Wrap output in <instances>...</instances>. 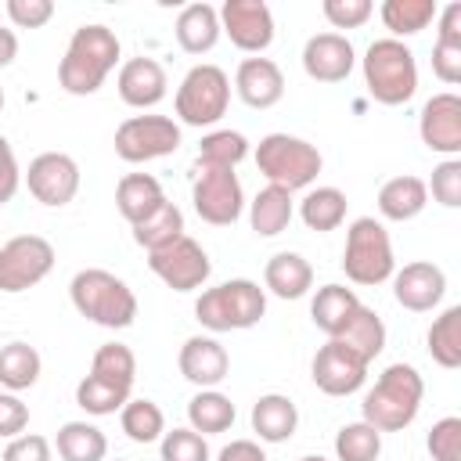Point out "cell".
Masks as SVG:
<instances>
[{"label":"cell","mask_w":461,"mask_h":461,"mask_svg":"<svg viewBox=\"0 0 461 461\" xmlns=\"http://www.w3.org/2000/svg\"><path fill=\"white\" fill-rule=\"evenodd\" d=\"M342 346H349L357 357H364L367 364L385 349V324H382V317L371 310V306H364L360 303V310L353 313V321L335 335Z\"/></svg>","instance_id":"cell-33"},{"label":"cell","mask_w":461,"mask_h":461,"mask_svg":"<svg viewBox=\"0 0 461 461\" xmlns=\"http://www.w3.org/2000/svg\"><path fill=\"white\" fill-rule=\"evenodd\" d=\"M18 184H22V169H18L14 148L7 137H0V205H7L18 194Z\"/></svg>","instance_id":"cell-50"},{"label":"cell","mask_w":461,"mask_h":461,"mask_svg":"<svg viewBox=\"0 0 461 461\" xmlns=\"http://www.w3.org/2000/svg\"><path fill=\"white\" fill-rule=\"evenodd\" d=\"M342 270L353 285L375 288L393 277L396 259H393V241L382 220L375 216H357L346 230V249H342Z\"/></svg>","instance_id":"cell-6"},{"label":"cell","mask_w":461,"mask_h":461,"mask_svg":"<svg viewBox=\"0 0 461 461\" xmlns=\"http://www.w3.org/2000/svg\"><path fill=\"white\" fill-rule=\"evenodd\" d=\"M256 166L259 173L267 176V184L274 187H285V191H299V187H310L324 166L321 151L303 140V137H292V133H267L259 144H256Z\"/></svg>","instance_id":"cell-7"},{"label":"cell","mask_w":461,"mask_h":461,"mask_svg":"<svg viewBox=\"0 0 461 461\" xmlns=\"http://www.w3.org/2000/svg\"><path fill=\"white\" fill-rule=\"evenodd\" d=\"M162 202H166V191L151 173H126L115 184V205H119V212L130 227L140 223L144 216H151Z\"/></svg>","instance_id":"cell-26"},{"label":"cell","mask_w":461,"mask_h":461,"mask_svg":"<svg viewBox=\"0 0 461 461\" xmlns=\"http://www.w3.org/2000/svg\"><path fill=\"white\" fill-rule=\"evenodd\" d=\"M234 403L230 396H223L220 389H198L187 403V421L194 432L202 436H216V432H227L234 425Z\"/></svg>","instance_id":"cell-30"},{"label":"cell","mask_w":461,"mask_h":461,"mask_svg":"<svg viewBox=\"0 0 461 461\" xmlns=\"http://www.w3.org/2000/svg\"><path fill=\"white\" fill-rule=\"evenodd\" d=\"M432 461H461V418L450 414V418H439L425 439Z\"/></svg>","instance_id":"cell-43"},{"label":"cell","mask_w":461,"mask_h":461,"mask_svg":"<svg viewBox=\"0 0 461 461\" xmlns=\"http://www.w3.org/2000/svg\"><path fill=\"white\" fill-rule=\"evenodd\" d=\"M421 396H425V382L418 375V367L411 364H389L375 385L364 393L360 403V421L375 425L378 432H400L407 429L418 411H421Z\"/></svg>","instance_id":"cell-2"},{"label":"cell","mask_w":461,"mask_h":461,"mask_svg":"<svg viewBox=\"0 0 461 461\" xmlns=\"http://www.w3.org/2000/svg\"><path fill=\"white\" fill-rule=\"evenodd\" d=\"M7 18L18 29H43L54 18V0H7Z\"/></svg>","instance_id":"cell-46"},{"label":"cell","mask_w":461,"mask_h":461,"mask_svg":"<svg viewBox=\"0 0 461 461\" xmlns=\"http://www.w3.org/2000/svg\"><path fill=\"white\" fill-rule=\"evenodd\" d=\"M364 83H367V94L385 104V108H400L414 97L418 90V61H414V50L403 43V40H375L367 50H364Z\"/></svg>","instance_id":"cell-4"},{"label":"cell","mask_w":461,"mask_h":461,"mask_svg":"<svg viewBox=\"0 0 461 461\" xmlns=\"http://www.w3.org/2000/svg\"><path fill=\"white\" fill-rule=\"evenodd\" d=\"M234 90L249 108H274L285 97V72L270 58H245L234 72Z\"/></svg>","instance_id":"cell-20"},{"label":"cell","mask_w":461,"mask_h":461,"mask_svg":"<svg viewBox=\"0 0 461 461\" xmlns=\"http://www.w3.org/2000/svg\"><path fill=\"white\" fill-rule=\"evenodd\" d=\"M367 367H371V364H367L364 357H357L349 346H342L339 339H328V342L317 349L313 364H310V378H313V385H317L321 393H328V396H349V393H357V389L364 385Z\"/></svg>","instance_id":"cell-15"},{"label":"cell","mask_w":461,"mask_h":461,"mask_svg":"<svg viewBox=\"0 0 461 461\" xmlns=\"http://www.w3.org/2000/svg\"><path fill=\"white\" fill-rule=\"evenodd\" d=\"M357 310H360V299H357V292L346 288V285H324V288H317V295H313V303H310V317H313V324H317L328 339H335V335L353 321Z\"/></svg>","instance_id":"cell-27"},{"label":"cell","mask_w":461,"mask_h":461,"mask_svg":"<svg viewBox=\"0 0 461 461\" xmlns=\"http://www.w3.org/2000/svg\"><path fill=\"white\" fill-rule=\"evenodd\" d=\"M176 367L180 375L198 385V389H216L227 371H230V357L227 349L212 339V335H191L184 346H180V357H176Z\"/></svg>","instance_id":"cell-19"},{"label":"cell","mask_w":461,"mask_h":461,"mask_svg":"<svg viewBox=\"0 0 461 461\" xmlns=\"http://www.w3.org/2000/svg\"><path fill=\"white\" fill-rule=\"evenodd\" d=\"M249 421H252V432L263 443H285L299 429V411L285 393H267V396H259L252 403Z\"/></svg>","instance_id":"cell-22"},{"label":"cell","mask_w":461,"mask_h":461,"mask_svg":"<svg viewBox=\"0 0 461 461\" xmlns=\"http://www.w3.org/2000/svg\"><path fill=\"white\" fill-rule=\"evenodd\" d=\"M180 148V126L169 115H130L115 130V155L122 162L166 158Z\"/></svg>","instance_id":"cell-11"},{"label":"cell","mask_w":461,"mask_h":461,"mask_svg":"<svg viewBox=\"0 0 461 461\" xmlns=\"http://www.w3.org/2000/svg\"><path fill=\"white\" fill-rule=\"evenodd\" d=\"M126 400H130L126 389H115V385H108V382H97L94 375H86V378L76 385V403H79L86 414H94V418H104V414L122 411Z\"/></svg>","instance_id":"cell-41"},{"label":"cell","mask_w":461,"mask_h":461,"mask_svg":"<svg viewBox=\"0 0 461 461\" xmlns=\"http://www.w3.org/2000/svg\"><path fill=\"white\" fill-rule=\"evenodd\" d=\"M382 432L367 421H349L335 432V457L339 461H378Z\"/></svg>","instance_id":"cell-40"},{"label":"cell","mask_w":461,"mask_h":461,"mask_svg":"<svg viewBox=\"0 0 461 461\" xmlns=\"http://www.w3.org/2000/svg\"><path fill=\"white\" fill-rule=\"evenodd\" d=\"M40 371H43V360H40L36 346H29V342H7V346H0V385L7 393L32 389L40 382Z\"/></svg>","instance_id":"cell-29"},{"label":"cell","mask_w":461,"mask_h":461,"mask_svg":"<svg viewBox=\"0 0 461 461\" xmlns=\"http://www.w3.org/2000/svg\"><path fill=\"white\" fill-rule=\"evenodd\" d=\"M191 202L194 212L212 223V227H230L241 209H245V191L234 169H212V166H194L191 180Z\"/></svg>","instance_id":"cell-10"},{"label":"cell","mask_w":461,"mask_h":461,"mask_svg":"<svg viewBox=\"0 0 461 461\" xmlns=\"http://www.w3.org/2000/svg\"><path fill=\"white\" fill-rule=\"evenodd\" d=\"M216 461H267V454H263V447L256 439H230L216 454Z\"/></svg>","instance_id":"cell-51"},{"label":"cell","mask_w":461,"mask_h":461,"mask_svg":"<svg viewBox=\"0 0 461 461\" xmlns=\"http://www.w3.org/2000/svg\"><path fill=\"white\" fill-rule=\"evenodd\" d=\"M292 216H295L292 191L274 187V184H267V187L252 198V205H249V223H252V230H256L259 238L281 234V230L292 223Z\"/></svg>","instance_id":"cell-28"},{"label":"cell","mask_w":461,"mask_h":461,"mask_svg":"<svg viewBox=\"0 0 461 461\" xmlns=\"http://www.w3.org/2000/svg\"><path fill=\"white\" fill-rule=\"evenodd\" d=\"M0 461H50V443L36 432H22L4 447Z\"/></svg>","instance_id":"cell-49"},{"label":"cell","mask_w":461,"mask_h":461,"mask_svg":"<svg viewBox=\"0 0 461 461\" xmlns=\"http://www.w3.org/2000/svg\"><path fill=\"white\" fill-rule=\"evenodd\" d=\"M54 447H58L61 461H104V454H108L104 432L90 421H65L58 429Z\"/></svg>","instance_id":"cell-31"},{"label":"cell","mask_w":461,"mask_h":461,"mask_svg":"<svg viewBox=\"0 0 461 461\" xmlns=\"http://www.w3.org/2000/svg\"><path fill=\"white\" fill-rule=\"evenodd\" d=\"M180 234H184V212H180L169 198H166L151 216H144L140 223H133V241H137L140 249H148V252H155V249L176 241Z\"/></svg>","instance_id":"cell-38"},{"label":"cell","mask_w":461,"mask_h":461,"mask_svg":"<svg viewBox=\"0 0 461 461\" xmlns=\"http://www.w3.org/2000/svg\"><path fill=\"white\" fill-rule=\"evenodd\" d=\"M173 36L180 43L184 54H209L220 40V14L212 4H187L176 14Z\"/></svg>","instance_id":"cell-24"},{"label":"cell","mask_w":461,"mask_h":461,"mask_svg":"<svg viewBox=\"0 0 461 461\" xmlns=\"http://www.w3.org/2000/svg\"><path fill=\"white\" fill-rule=\"evenodd\" d=\"M425 342H429V357L439 367H447V371L461 367V306H447L432 321Z\"/></svg>","instance_id":"cell-34"},{"label":"cell","mask_w":461,"mask_h":461,"mask_svg":"<svg viewBox=\"0 0 461 461\" xmlns=\"http://www.w3.org/2000/svg\"><path fill=\"white\" fill-rule=\"evenodd\" d=\"M321 11L331 22V29H360L375 14V4L371 0H324Z\"/></svg>","instance_id":"cell-45"},{"label":"cell","mask_w":461,"mask_h":461,"mask_svg":"<svg viewBox=\"0 0 461 461\" xmlns=\"http://www.w3.org/2000/svg\"><path fill=\"white\" fill-rule=\"evenodd\" d=\"M119 461H122V457H119Z\"/></svg>","instance_id":"cell-56"},{"label":"cell","mask_w":461,"mask_h":461,"mask_svg":"<svg viewBox=\"0 0 461 461\" xmlns=\"http://www.w3.org/2000/svg\"><path fill=\"white\" fill-rule=\"evenodd\" d=\"M378 14H382V25L393 32V40H400V36L421 32L439 14V7L436 0H385Z\"/></svg>","instance_id":"cell-36"},{"label":"cell","mask_w":461,"mask_h":461,"mask_svg":"<svg viewBox=\"0 0 461 461\" xmlns=\"http://www.w3.org/2000/svg\"><path fill=\"white\" fill-rule=\"evenodd\" d=\"M346 205H349V202H346V194H342L339 187H313V191H306V198L299 202V216H303V223H306L310 230L328 234V230L342 227Z\"/></svg>","instance_id":"cell-32"},{"label":"cell","mask_w":461,"mask_h":461,"mask_svg":"<svg viewBox=\"0 0 461 461\" xmlns=\"http://www.w3.org/2000/svg\"><path fill=\"white\" fill-rule=\"evenodd\" d=\"M425 191H432V198L447 209L461 205V158H443L432 169V184H425Z\"/></svg>","instance_id":"cell-44"},{"label":"cell","mask_w":461,"mask_h":461,"mask_svg":"<svg viewBox=\"0 0 461 461\" xmlns=\"http://www.w3.org/2000/svg\"><path fill=\"white\" fill-rule=\"evenodd\" d=\"M148 267H151V274H155L166 288H173V292H194V288H202V285L209 281V274H212L209 252H205L194 238H187V234H180L176 241H169V245L148 252Z\"/></svg>","instance_id":"cell-12"},{"label":"cell","mask_w":461,"mask_h":461,"mask_svg":"<svg viewBox=\"0 0 461 461\" xmlns=\"http://www.w3.org/2000/svg\"><path fill=\"white\" fill-rule=\"evenodd\" d=\"M299 461H328V457H321V454H306V457H299Z\"/></svg>","instance_id":"cell-54"},{"label":"cell","mask_w":461,"mask_h":461,"mask_svg":"<svg viewBox=\"0 0 461 461\" xmlns=\"http://www.w3.org/2000/svg\"><path fill=\"white\" fill-rule=\"evenodd\" d=\"M90 375L97 382H108L115 389H133V378H137V357L130 346L122 342H104L94 349V360H90Z\"/></svg>","instance_id":"cell-35"},{"label":"cell","mask_w":461,"mask_h":461,"mask_svg":"<svg viewBox=\"0 0 461 461\" xmlns=\"http://www.w3.org/2000/svg\"><path fill=\"white\" fill-rule=\"evenodd\" d=\"M119 36L101 25V22H90V25H79L65 47V58L58 61V83L65 94L72 97H90L104 86L108 72L119 65Z\"/></svg>","instance_id":"cell-1"},{"label":"cell","mask_w":461,"mask_h":461,"mask_svg":"<svg viewBox=\"0 0 461 461\" xmlns=\"http://www.w3.org/2000/svg\"><path fill=\"white\" fill-rule=\"evenodd\" d=\"M68 299L76 306L79 317L101 324V328H130L133 317H137V295L133 288L115 277L112 270H101V267H86L79 270L72 281H68Z\"/></svg>","instance_id":"cell-3"},{"label":"cell","mask_w":461,"mask_h":461,"mask_svg":"<svg viewBox=\"0 0 461 461\" xmlns=\"http://www.w3.org/2000/svg\"><path fill=\"white\" fill-rule=\"evenodd\" d=\"M432 72H436V79L447 83V86L461 83V43L436 36V47H432Z\"/></svg>","instance_id":"cell-47"},{"label":"cell","mask_w":461,"mask_h":461,"mask_svg":"<svg viewBox=\"0 0 461 461\" xmlns=\"http://www.w3.org/2000/svg\"><path fill=\"white\" fill-rule=\"evenodd\" d=\"M0 112H4V86H0Z\"/></svg>","instance_id":"cell-55"},{"label":"cell","mask_w":461,"mask_h":461,"mask_svg":"<svg viewBox=\"0 0 461 461\" xmlns=\"http://www.w3.org/2000/svg\"><path fill=\"white\" fill-rule=\"evenodd\" d=\"M436 18H439V32H436V36H439V40H454V43H461V4H457V0L447 4Z\"/></svg>","instance_id":"cell-52"},{"label":"cell","mask_w":461,"mask_h":461,"mask_svg":"<svg viewBox=\"0 0 461 461\" xmlns=\"http://www.w3.org/2000/svg\"><path fill=\"white\" fill-rule=\"evenodd\" d=\"M443 292H447V274L429 259H414L393 270V295L411 313H429L432 306H439Z\"/></svg>","instance_id":"cell-17"},{"label":"cell","mask_w":461,"mask_h":461,"mask_svg":"<svg viewBox=\"0 0 461 461\" xmlns=\"http://www.w3.org/2000/svg\"><path fill=\"white\" fill-rule=\"evenodd\" d=\"M263 285L277 299H303L313 288V267L299 252H274L263 267Z\"/></svg>","instance_id":"cell-23"},{"label":"cell","mask_w":461,"mask_h":461,"mask_svg":"<svg viewBox=\"0 0 461 461\" xmlns=\"http://www.w3.org/2000/svg\"><path fill=\"white\" fill-rule=\"evenodd\" d=\"M18 58V36L11 29H0V68H7Z\"/></svg>","instance_id":"cell-53"},{"label":"cell","mask_w":461,"mask_h":461,"mask_svg":"<svg viewBox=\"0 0 461 461\" xmlns=\"http://www.w3.org/2000/svg\"><path fill=\"white\" fill-rule=\"evenodd\" d=\"M162 461H209V443L194 429L162 432Z\"/></svg>","instance_id":"cell-42"},{"label":"cell","mask_w":461,"mask_h":461,"mask_svg":"<svg viewBox=\"0 0 461 461\" xmlns=\"http://www.w3.org/2000/svg\"><path fill=\"white\" fill-rule=\"evenodd\" d=\"M418 133H421V144L429 151H439L447 158H457L461 155V97L454 90L432 94L421 104Z\"/></svg>","instance_id":"cell-16"},{"label":"cell","mask_w":461,"mask_h":461,"mask_svg":"<svg viewBox=\"0 0 461 461\" xmlns=\"http://www.w3.org/2000/svg\"><path fill=\"white\" fill-rule=\"evenodd\" d=\"M357 65V50L342 32H317L303 47V72L317 83H342Z\"/></svg>","instance_id":"cell-18"},{"label":"cell","mask_w":461,"mask_h":461,"mask_svg":"<svg viewBox=\"0 0 461 461\" xmlns=\"http://www.w3.org/2000/svg\"><path fill=\"white\" fill-rule=\"evenodd\" d=\"M249 155V140L238 130H212L198 144V162L194 166H212V169H234Z\"/></svg>","instance_id":"cell-39"},{"label":"cell","mask_w":461,"mask_h":461,"mask_svg":"<svg viewBox=\"0 0 461 461\" xmlns=\"http://www.w3.org/2000/svg\"><path fill=\"white\" fill-rule=\"evenodd\" d=\"M216 14H220V32H227L238 50L259 58L274 43V14L263 0H227Z\"/></svg>","instance_id":"cell-14"},{"label":"cell","mask_w":461,"mask_h":461,"mask_svg":"<svg viewBox=\"0 0 461 461\" xmlns=\"http://www.w3.org/2000/svg\"><path fill=\"white\" fill-rule=\"evenodd\" d=\"M54 270V245L40 234H18L0 245V292L18 295L36 288Z\"/></svg>","instance_id":"cell-9"},{"label":"cell","mask_w":461,"mask_h":461,"mask_svg":"<svg viewBox=\"0 0 461 461\" xmlns=\"http://www.w3.org/2000/svg\"><path fill=\"white\" fill-rule=\"evenodd\" d=\"M115 86H119V97L130 108H155L166 97L169 79H166V68L155 58H130V61H122Z\"/></svg>","instance_id":"cell-21"},{"label":"cell","mask_w":461,"mask_h":461,"mask_svg":"<svg viewBox=\"0 0 461 461\" xmlns=\"http://www.w3.org/2000/svg\"><path fill=\"white\" fill-rule=\"evenodd\" d=\"M230 79L220 65H194L176 86V115L187 126H212L227 115Z\"/></svg>","instance_id":"cell-8"},{"label":"cell","mask_w":461,"mask_h":461,"mask_svg":"<svg viewBox=\"0 0 461 461\" xmlns=\"http://www.w3.org/2000/svg\"><path fill=\"white\" fill-rule=\"evenodd\" d=\"M119 425L122 432L133 439V443H155L162 439L166 432V414L155 400H144V396H130L119 411Z\"/></svg>","instance_id":"cell-37"},{"label":"cell","mask_w":461,"mask_h":461,"mask_svg":"<svg viewBox=\"0 0 461 461\" xmlns=\"http://www.w3.org/2000/svg\"><path fill=\"white\" fill-rule=\"evenodd\" d=\"M29 425V403H22L18 393H0V439L22 436Z\"/></svg>","instance_id":"cell-48"},{"label":"cell","mask_w":461,"mask_h":461,"mask_svg":"<svg viewBox=\"0 0 461 461\" xmlns=\"http://www.w3.org/2000/svg\"><path fill=\"white\" fill-rule=\"evenodd\" d=\"M25 187L29 194L40 202V205H50V209H61L76 198L79 191V166L72 155L65 151H43L29 162L25 169Z\"/></svg>","instance_id":"cell-13"},{"label":"cell","mask_w":461,"mask_h":461,"mask_svg":"<svg viewBox=\"0 0 461 461\" xmlns=\"http://www.w3.org/2000/svg\"><path fill=\"white\" fill-rule=\"evenodd\" d=\"M429 205V191H425V180L421 176H393L378 187V212L393 223H407L414 220L421 209Z\"/></svg>","instance_id":"cell-25"},{"label":"cell","mask_w":461,"mask_h":461,"mask_svg":"<svg viewBox=\"0 0 461 461\" xmlns=\"http://www.w3.org/2000/svg\"><path fill=\"white\" fill-rule=\"evenodd\" d=\"M263 313H267V292L249 277L223 281L194 299V317L209 331H245L259 324Z\"/></svg>","instance_id":"cell-5"}]
</instances>
